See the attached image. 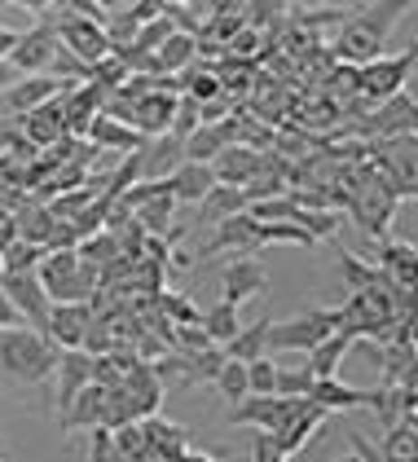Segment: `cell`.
I'll list each match as a JSON object with an SVG mask.
<instances>
[{"label": "cell", "mask_w": 418, "mask_h": 462, "mask_svg": "<svg viewBox=\"0 0 418 462\" xmlns=\"http://www.w3.org/2000/svg\"><path fill=\"white\" fill-rule=\"evenodd\" d=\"M405 5H370L366 14H344V32L335 40L330 58L339 67H366L384 53V40L392 32V23L401 18Z\"/></svg>", "instance_id": "6da1fadb"}, {"label": "cell", "mask_w": 418, "mask_h": 462, "mask_svg": "<svg viewBox=\"0 0 418 462\" xmlns=\"http://www.w3.org/2000/svg\"><path fill=\"white\" fill-rule=\"evenodd\" d=\"M58 365V348L35 335L32 326H14L0 330V374L18 379V383H44Z\"/></svg>", "instance_id": "7a4b0ae2"}, {"label": "cell", "mask_w": 418, "mask_h": 462, "mask_svg": "<svg viewBox=\"0 0 418 462\" xmlns=\"http://www.w3.org/2000/svg\"><path fill=\"white\" fill-rule=\"evenodd\" d=\"M339 335V313L335 309H309L300 318L269 321V356L274 353H313L321 339Z\"/></svg>", "instance_id": "3957f363"}, {"label": "cell", "mask_w": 418, "mask_h": 462, "mask_svg": "<svg viewBox=\"0 0 418 462\" xmlns=\"http://www.w3.org/2000/svg\"><path fill=\"white\" fill-rule=\"evenodd\" d=\"M414 49H405V53H379L375 62L357 67V93L366 97V106H379L387 97H396L414 71Z\"/></svg>", "instance_id": "277c9868"}, {"label": "cell", "mask_w": 418, "mask_h": 462, "mask_svg": "<svg viewBox=\"0 0 418 462\" xmlns=\"http://www.w3.org/2000/svg\"><path fill=\"white\" fill-rule=\"evenodd\" d=\"M53 32H58V44L67 49L75 62H84V67L102 62L106 53H110L102 27H98V23H88V18H79L70 5H58V23H53Z\"/></svg>", "instance_id": "5b68a950"}, {"label": "cell", "mask_w": 418, "mask_h": 462, "mask_svg": "<svg viewBox=\"0 0 418 462\" xmlns=\"http://www.w3.org/2000/svg\"><path fill=\"white\" fill-rule=\"evenodd\" d=\"M58 9V5H53ZM53 23H58V14H49V18H40L32 32H18V44H14V53L5 58L14 75H49V62H53V53H58V32H53Z\"/></svg>", "instance_id": "8992f818"}, {"label": "cell", "mask_w": 418, "mask_h": 462, "mask_svg": "<svg viewBox=\"0 0 418 462\" xmlns=\"http://www.w3.org/2000/svg\"><path fill=\"white\" fill-rule=\"evenodd\" d=\"M0 291L9 295L14 313L23 318V326H32L35 335H44V321H49V295L35 273H0Z\"/></svg>", "instance_id": "52a82bcc"}, {"label": "cell", "mask_w": 418, "mask_h": 462, "mask_svg": "<svg viewBox=\"0 0 418 462\" xmlns=\"http://www.w3.org/2000/svg\"><path fill=\"white\" fill-rule=\"evenodd\" d=\"M133 159H137V172L141 180H168L185 163V145L181 137L172 133H159V137H145V142L133 150Z\"/></svg>", "instance_id": "ba28073f"}, {"label": "cell", "mask_w": 418, "mask_h": 462, "mask_svg": "<svg viewBox=\"0 0 418 462\" xmlns=\"http://www.w3.org/2000/svg\"><path fill=\"white\" fill-rule=\"evenodd\" d=\"M265 286H269L265 264L251 260V255H238V260H229L225 273H220V304H234V309H238V304H246V300L265 295Z\"/></svg>", "instance_id": "9c48e42d"}, {"label": "cell", "mask_w": 418, "mask_h": 462, "mask_svg": "<svg viewBox=\"0 0 418 462\" xmlns=\"http://www.w3.org/2000/svg\"><path fill=\"white\" fill-rule=\"evenodd\" d=\"M58 93H62V84L49 79V75H18V79L0 93V102H5V115L23 119V115H32V110L49 106Z\"/></svg>", "instance_id": "30bf717a"}, {"label": "cell", "mask_w": 418, "mask_h": 462, "mask_svg": "<svg viewBox=\"0 0 418 462\" xmlns=\"http://www.w3.org/2000/svg\"><path fill=\"white\" fill-rule=\"evenodd\" d=\"M88 321H93V309H88V304H49L44 339H49L58 353H70V348H79Z\"/></svg>", "instance_id": "8fae6325"}, {"label": "cell", "mask_w": 418, "mask_h": 462, "mask_svg": "<svg viewBox=\"0 0 418 462\" xmlns=\"http://www.w3.org/2000/svg\"><path fill=\"white\" fill-rule=\"evenodd\" d=\"M366 133H370V137H384V142L414 137V97L401 88L396 97L379 102V106H375V115L366 119Z\"/></svg>", "instance_id": "7c38bea8"}, {"label": "cell", "mask_w": 418, "mask_h": 462, "mask_svg": "<svg viewBox=\"0 0 418 462\" xmlns=\"http://www.w3.org/2000/svg\"><path fill=\"white\" fill-rule=\"evenodd\" d=\"M53 374H58V419L70 410V401L79 396V392L93 383V356L79 353V348H70V353H58V365H53Z\"/></svg>", "instance_id": "4fadbf2b"}, {"label": "cell", "mask_w": 418, "mask_h": 462, "mask_svg": "<svg viewBox=\"0 0 418 462\" xmlns=\"http://www.w3.org/2000/svg\"><path fill=\"white\" fill-rule=\"evenodd\" d=\"M211 177H216V185L243 189L251 177H260V150L255 145H225L211 159Z\"/></svg>", "instance_id": "5bb4252c"}, {"label": "cell", "mask_w": 418, "mask_h": 462, "mask_svg": "<svg viewBox=\"0 0 418 462\" xmlns=\"http://www.w3.org/2000/svg\"><path fill=\"white\" fill-rule=\"evenodd\" d=\"M181 145H185V163L211 168V159H216L225 145H238V119H229V124H199Z\"/></svg>", "instance_id": "9a60e30c"}, {"label": "cell", "mask_w": 418, "mask_h": 462, "mask_svg": "<svg viewBox=\"0 0 418 462\" xmlns=\"http://www.w3.org/2000/svg\"><path fill=\"white\" fill-rule=\"evenodd\" d=\"M220 251H238V255H251V251H255V220L246 212L220 220V225L211 229V238L199 247V260H211V255H220Z\"/></svg>", "instance_id": "2e32d148"}, {"label": "cell", "mask_w": 418, "mask_h": 462, "mask_svg": "<svg viewBox=\"0 0 418 462\" xmlns=\"http://www.w3.org/2000/svg\"><path fill=\"white\" fill-rule=\"evenodd\" d=\"M211 189H216V177H211V168H203V163H181L172 177H168V194H172L176 208H199Z\"/></svg>", "instance_id": "e0dca14e"}, {"label": "cell", "mask_w": 418, "mask_h": 462, "mask_svg": "<svg viewBox=\"0 0 418 462\" xmlns=\"http://www.w3.org/2000/svg\"><path fill=\"white\" fill-rule=\"evenodd\" d=\"M18 128H23V142L32 145V150H35V145H44V150H49V145L67 133L62 97H53L49 106H40V110H32V115H23V119H18Z\"/></svg>", "instance_id": "ac0fdd59"}, {"label": "cell", "mask_w": 418, "mask_h": 462, "mask_svg": "<svg viewBox=\"0 0 418 462\" xmlns=\"http://www.w3.org/2000/svg\"><path fill=\"white\" fill-rule=\"evenodd\" d=\"M309 401H313L317 410H326V414H344V410H370V401H375V392L366 388H348V383H339V379H317L313 392H309Z\"/></svg>", "instance_id": "d6986e66"}, {"label": "cell", "mask_w": 418, "mask_h": 462, "mask_svg": "<svg viewBox=\"0 0 418 462\" xmlns=\"http://www.w3.org/2000/svg\"><path fill=\"white\" fill-rule=\"evenodd\" d=\"M102 410H106V388L88 383V388L70 401V410L58 419V423H62L67 436H75V431H98V427H102Z\"/></svg>", "instance_id": "ffe728a7"}, {"label": "cell", "mask_w": 418, "mask_h": 462, "mask_svg": "<svg viewBox=\"0 0 418 462\" xmlns=\"http://www.w3.org/2000/svg\"><path fill=\"white\" fill-rule=\"evenodd\" d=\"M414 243H396V238H384V247H379V260H375V269L384 273L392 286H405V291H414Z\"/></svg>", "instance_id": "44dd1931"}, {"label": "cell", "mask_w": 418, "mask_h": 462, "mask_svg": "<svg viewBox=\"0 0 418 462\" xmlns=\"http://www.w3.org/2000/svg\"><path fill=\"white\" fill-rule=\"evenodd\" d=\"M88 142H93V150H119V154H133L145 137H141V133H133L128 124L110 119V115H98V119L88 124Z\"/></svg>", "instance_id": "7402d4cb"}, {"label": "cell", "mask_w": 418, "mask_h": 462, "mask_svg": "<svg viewBox=\"0 0 418 462\" xmlns=\"http://www.w3.org/2000/svg\"><path fill=\"white\" fill-rule=\"evenodd\" d=\"M339 269H344V286L352 295H379V291H392L384 273L375 264H366L357 251H339Z\"/></svg>", "instance_id": "603a6c76"}, {"label": "cell", "mask_w": 418, "mask_h": 462, "mask_svg": "<svg viewBox=\"0 0 418 462\" xmlns=\"http://www.w3.org/2000/svg\"><path fill=\"white\" fill-rule=\"evenodd\" d=\"M246 212V199L243 189H229V185H216L208 199L199 203V220H190V225H220V220H229V216H243Z\"/></svg>", "instance_id": "cb8c5ba5"}, {"label": "cell", "mask_w": 418, "mask_h": 462, "mask_svg": "<svg viewBox=\"0 0 418 462\" xmlns=\"http://www.w3.org/2000/svg\"><path fill=\"white\" fill-rule=\"evenodd\" d=\"M220 353L229 356V361H255V356H269V321H251V326H243Z\"/></svg>", "instance_id": "d4e9b609"}, {"label": "cell", "mask_w": 418, "mask_h": 462, "mask_svg": "<svg viewBox=\"0 0 418 462\" xmlns=\"http://www.w3.org/2000/svg\"><path fill=\"white\" fill-rule=\"evenodd\" d=\"M199 58V40L190 36V32H172V36L159 44V53H154V67L159 75L163 71H190V62Z\"/></svg>", "instance_id": "484cf974"}, {"label": "cell", "mask_w": 418, "mask_h": 462, "mask_svg": "<svg viewBox=\"0 0 418 462\" xmlns=\"http://www.w3.org/2000/svg\"><path fill=\"white\" fill-rule=\"evenodd\" d=\"M199 330L208 335L211 348H225V344H229V339H234V335L243 330V321H238V309H234V304H220V300H216L208 313H203Z\"/></svg>", "instance_id": "4316f807"}, {"label": "cell", "mask_w": 418, "mask_h": 462, "mask_svg": "<svg viewBox=\"0 0 418 462\" xmlns=\"http://www.w3.org/2000/svg\"><path fill=\"white\" fill-rule=\"evenodd\" d=\"M348 344L352 339H344V335H330V339H321L313 353H309V374L313 379H339V365H344V356H348Z\"/></svg>", "instance_id": "83f0119b"}, {"label": "cell", "mask_w": 418, "mask_h": 462, "mask_svg": "<svg viewBox=\"0 0 418 462\" xmlns=\"http://www.w3.org/2000/svg\"><path fill=\"white\" fill-rule=\"evenodd\" d=\"M291 225H300L313 243H321V238H335V234H339V216L330 212V208H300V203H295Z\"/></svg>", "instance_id": "f1b7e54d"}, {"label": "cell", "mask_w": 418, "mask_h": 462, "mask_svg": "<svg viewBox=\"0 0 418 462\" xmlns=\"http://www.w3.org/2000/svg\"><path fill=\"white\" fill-rule=\"evenodd\" d=\"M159 318L168 321L172 330H181V326H199V321H203V309H199L190 295H181V291H163V295H159Z\"/></svg>", "instance_id": "f546056e"}, {"label": "cell", "mask_w": 418, "mask_h": 462, "mask_svg": "<svg viewBox=\"0 0 418 462\" xmlns=\"http://www.w3.org/2000/svg\"><path fill=\"white\" fill-rule=\"evenodd\" d=\"M172 212H176V203H172V194L163 189V194L145 199L137 208V225L145 234H154V238H168V220H172Z\"/></svg>", "instance_id": "4dcf8cb0"}, {"label": "cell", "mask_w": 418, "mask_h": 462, "mask_svg": "<svg viewBox=\"0 0 418 462\" xmlns=\"http://www.w3.org/2000/svg\"><path fill=\"white\" fill-rule=\"evenodd\" d=\"M225 93V79L216 71H208V67H199V71H185V97L194 102V106H208V102H216Z\"/></svg>", "instance_id": "1f68e13d"}, {"label": "cell", "mask_w": 418, "mask_h": 462, "mask_svg": "<svg viewBox=\"0 0 418 462\" xmlns=\"http://www.w3.org/2000/svg\"><path fill=\"white\" fill-rule=\"evenodd\" d=\"M313 374H309V365L300 361V365H291V370H278V383H274V396H286V401H309V392H313Z\"/></svg>", "instance_id": "d6a6232c"}, {"label": "cell", "mask_w": 418, "mask_h": 462, "mask_svg": "<svg viewBox=\"0 0 418 462\" xmlns=\"http://www.w3.org/2000/svg\"><path fill=\"white\" fill-rule=\"evenodd\" d=\"M211 383L220 388V396H225L229 405H238V401L251 396V392H246V365L243 361H229V356H225V365H220V374H216Z\"/></svg>", "instance_id": "836d02e7"}, {"label": "cell", "mask_w": 418, "mask_h": 462, "mask_svg": "<svg viewBox=\"0 0 418 462\" xmlns=\"http://www.w3.org/2000/svg\"><path fill=\"white\" fill-rule=\"evenodd\" d=\"M220 365H225V353H220V348H208V353L185 356V388H194V383H211V379L220 374Z\"/></svg>", "instance_id": "e575fe53"}, {"label": "cell", "mask_w": 418, "mask_h": 462, "mask_svg": "<svg viewBox=\"0 0 418 462\" xmlns=\"http://www.w3.org/2000/svg\"><path fill=\"white\" fill-rule=\"evenodd\" d=\"M274 383H278V361L274 356L246 361V392L251 396H274Z\"/></svg>", "instance_id": "d590c367"}, {"label": "cell", "mask_w": 418, "mask_h": 462, "mask_svg": "<svg viewBox=\"0 0 418 462\" xmlns=\"http://www.w3.org/2000/svg\"><path fill=\"white\" fill-rule=\"evenodd\" d=\"M348 440H352V458H357V462H384L379 445H375V440H366L357 427H348Z\"/></svg>", "instance_id": "8d00e7d4"}, {"label": "cell", "mask_w": 418, "mask_h": 462, "mask_svg": "<svg viewBox=\"0 0 418 462\" xmlns=\"http://www.w3.org/2000/svg\"><path fill=\"white\" fill-rule=\"evenodd\" d=\"M88 462H128V458H119V454H115L110 431H102V427H98V431H93V458H88Z\"/></svg>", "instance_id": "74e56055"}, {"label": "cell", "mask_w": 418, "mask_h": 462, "mask_svg": "<svg viewBox=\"0 0 418 462\" xmlns=\"http://www.w3.org/2000/svg\"><path fill=\"white\" fill-rule=\"evenodd\" d=\"M18 142H23V128H18V119H14V115H0V150H14Z\"/></svg>", "instance_id": "f35d334b"}, {"label": "cell", "mask_w": 418, "mask_h": 462, "mask_svg": "<svg viewBox=\"0 0 418 462\" xmlns=\"http://www.w3.org/2000/svg\"><path fill=\"white\" fill-rule=\"evenodd\" d=\"M225 49H229L234 58H246V53H255V32H251V27H243L238 36H234L229 44H225Z\"/></svg>", "instance_id": "ab89813d"}, {"label": "cell", "mask_w": 418, "mask_h": 462, "mask_svg": "<svg viewBox=\"0 0 418 462\" xmlns=\"http://www.w3.org/2000/svg\"><path fill=\"white\" fill-rule=\"evenodd\" d=\"M14 326H23V318L14 313V304H9V295L0 291V330H14Z\"/></svg>", "instance_id": "60d3db41"}, {"label": "cell", "mask_w": 418, "mask_h": 462, "mask_svg": "<svg viewBox=\"0 0 418 462\" xmlns=\"http://www.w3.org/2000/svg\"><path fill=\"white\" fill-rule=\"evenodd\" d=\"M14 44H18V32H9V27H0V62L14 53Z\"/></svg>", "instance_id": "b9f144b4"}, {"label": "cell", "mask_w": 418, "mask_h": 462, "mask_svg": "<svg viewBox=\"0 0 418 462\" xmlns=\"http://www.w3.org/2000/svg\"><path fill=\"white\" fill-rule=\"evenodd\" d=\"M106 208H110V199H102V203H98V212H93V216H102ZM75 229H79V234H93V229H98V220H84V225H75Z\"/></svg>", "instance_id": "7bdbcfd3"}, {"label": "cell", "mask_w": 418, "mask_h": 462, "mask_svg": "<svg viewBox=\"0 0 418 462\" xmlns=\"http://www.w3.org/2000/svg\"><path fill=\"white\" fill-rule=\"evenodd\" d=\"M14 79H18V75H14V67H9V62H0V93H5Z\"/></svg>", "instance_id": "ee69618b"}, {"label": "cell", "mask_w": 418, "mask_h": 462, "mask_svg": "<svg viewBox=\"0 0 418 462\" xmlns=\"http://www.w3.org/2000/svg\"><path fill=\"white\" fill-rule=\"evenodd\" d=\"M335 462H357V458H352V454H348V458H335Z\"/></svg>", "instance_id": "f6af8a7d"}]
</instances>
